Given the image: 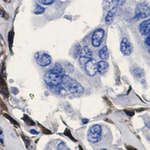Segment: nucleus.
<instances>
[{
	"mask_svg": "<svg viewBox=\"0 0 150 150\" xmlns=\"http://www.w3.org/2000/svg\"><path fill=\"white\" fill-rule=\"evenodd\" d=\"M63 77L50 70L45 74L44 80L45 83L50 86H57L62 83Z\"/></svg>",
	"mask_w": 150,
	"mask_h": 150,
	"instance_id": "1",
	"label": "nucleus"
},
{
	"mask_svg": "<svg viewBox=\"0 0 150 150\" xmlns=\"http://www.w3.org/2000/svg\"><path fill=\"white\" fill-rule=\"evenodd\" d=\"M102 134V128L99 125H94L91 127L88 132V139L91 143H96L100 141Z\"/></svg>",
	"mask_w": 150,
	"mask_h": 150,
	"instance_id": "2",
	"label": "nucleus"
},
{
	"mask_svg": "<svg viewBox=\"0 0 150 150\" xmlns=\"http://www.w3.org/2000/svg\"><path fill=\"white\" fill-rule=\"evenodd\" d=\"M35 58L38 64L42 67L49 66L52 62L51 57L46 53H36L35 55Z\"/></svg>",
	"mask_w": 150,
	"mask_h": 150,
	"instance_id": "3",
	"label": "nucleus"
},
{
	"mask_svg": "<svg viewBox=\"0 0 150 150\" xmlns=\"http://www.w3.org/2000/svg\"><path fill=\"white\" fill-rule=\"evenodd\" d=\"M135 13L136 15L139 18H146L150 16V8L144 2H141L138 4L137 6Z\"/></svg>",
	"mask_w": 150,
	"mask_h": 150,
	"instance_id": "4",
	"label": "nucleus"
},
{
	"mask_svg": "<svg viewBox=\"0 0 150 150\" xmlns=\"http://www.w3.org/2000/svg\"><path fill=\"white\" fill-rule=\"evenodd\" d=\"M85 68L86 73L90 76H94L98 72V63L94 59H91L85 64Z\"/></svg>",
	"mask_w": 150,
	"mask_h": 150,
	"instance_id": "5",
	"label": "nucleus"
},
{
	"mask_svg": "<svg viewBox=\"0 0 150 150\" xmlns=\"http://www.w3.org/2000/svg\"><path fill=\"white\" fill-rule=\"evenodd\" d=\"M105 36V31L102 29L96 30L93 35L91 41L92 45L94 47H98L101 44Z\"/></svg>",
	"mask_w": 150,
	"mask_h": 150,
	"instance_id": "6",
	"label": "nucleus"
},
{
	"mask_svg": "<svg viewBox=\"0 0 150 150\" xmlns=\"http://www.w3.org/2000/svg\"><path fill=\"white\" fill-rule=\"evenodd\" d=\"M68 88L72 93L81 94L84 91V88L83 86L75 80L71 79L68 83Z\"/></svg>",
	"mask_w": 150,
	"mask_h": 150,
	"instance_id": "7",
	"label": "nucleus"
},
{
	"mask_svg": "<svg viewBox=\"0 0 150 150\" xmlns=\"http://www.w3.org/2000/svg\"><path fill=\"white\" fill-rule=\"evenodd\" d=\"M93 52L90 48L88 46L83 47L80 52V62L82 64H85L89 60L92 59Z\"/></svg>",
	"mask_w": 150,
	"mask_h": 150,
	"instance_id": "8",
	"label": "nucleus"
},
{
	"mask_svg": "<svg viewBox=\"0 0 150 150\" xmlns=\"http://www.w3.org/2000/svg\"><path fill=\"white\" fill-rule=\"evenodd\" d=\"M132 46L128 39H122L120 45V50L121 53L125 56H129L132 53Z\"/></svg>",
	"mask_w": 150,
	"mask_h": 150,
	"instance_id": "9",
	"label": "nucleus"
},
{
	"mask_svg": "<svg viewBox=\"0 0 150 150\" xmlns=\"http://www.w3.org/2000/svg\"><path fill=\"white\" fill-rule=\"evenodd\" d=\"M120 0H103L102 6L107 11H113L118 6Z\"/></svg>",
	"mask_w": 150,
	"mask_h": 150,
	"instance_id": "10",
	"label": "nucleus"
},
{
	"mask_svg": "<svg viewBox=\"0 0 150 150\" xmlns=\"http://www.w3.org/2000/svg\"><path fill=\"white\" fill-rule=\"evenodd\" d=\"M139 30L143 35H148L150 31V19L144 21L140 24Z\"/></svg>",
	"mask_w": 150,
	"mask_h": 150,
	"instance_id": "11",
	"label": "nucleus"
},
{
	"mask_svg": "<svg viewBox=\"0 0 150 150\" xmlns=\"http://www.w3.org/2000/svg\"><path fill=\"white\" fill-rule=\"evenodd\" d=\"M108 69V64L105 60L100 61L98 63V72L100 75H103L107 72Z\"/></svg>",
	"mask_w": 150,
	"mask_h": 150,
	"instance_id": "12",
	"label": "nucleus"
},
{
	"mask_svg": "<svg viewBox=\"0 0 150 150\" xmlns=\"http://www.w3.org/2000/svg\"><path fill=\"white\" fill-rule=\"evenodd\" d=\"M0 93L2 95L5 96L6 97H8L9 94L7 85L1 76H0Z\"/></svg>",
	"mask_w": 150,
	"mask_h": 150,
	"instance_id": "13",
	"label": "nucleus"
},
{
	"mask_svg": "<svg viewBox=\"0 0 150 150\" xmlns=\"http://www.w3.org/2000/svg\"><path fill=\"white\" fill-rule=\"evenodd\" d=\"M99 57L103 60H107L109 58V52L107 47L104 46L99 52Z\"/></svg>",
	"mask_w": 150,
	"mask_h": 150,
	"instance_id": "14",
	"label": "nucleus"
},
{
	"mask_svg": "<svg viewBox=\"0 0 150 150\" xmlns=\"http://www.w3.org/2000/svg\"><path fill=\"white\" fill-rule=\"evenodd\" d=\"M50 70L56 74L60 75L62 76H64L65 75V71L59 64H56L55 66L53 67Z\"/></svg>",
	"mask_w": 150,
	"mask_h": 150,
	"instance_id": "15",
	"label": "nucleus"
},
{
	"mask_svg": "<svg viewBox=\"0 0 150 150\" xmlns=\"http://www.w3.org/2000/svg\"><path fill=\"white\" fill-rule=\"evenodd\" d=\"M113 19H114V12L113 10L109 11L108 14L105 17V23L107 24H111L113 21Z\"/></svg>",
	"mask_w": 150,
	"mask_h": 150,
	"instance_id": "16",
	"label": "nucleus"
},
{
	"mask_svg": "<svg viewBox=\"0 0 150 150\" xmlns=\"http://www.w3.org/2000/svg\"><path fill=\"white\" fill-rule=\"evenodd\" d=\"M133 73L135 76L138 77H142L144 75V71L140 68H135V69L133 70Z\"/></svg>",
	"mask_w": 150,
	"mask_h": 150,
	"instance_id": "17",
	"label": "nucleus"
},
{
	"mask_svg": "<svg viewBox=\"0 0 150 150\" xmlns=\"http://www.w3.org/2000/svg\"><path fill=\"white\" fill-rule=\"evenodd\" d=\"M45 11V8L42 7L41 6L39 5H36V7L35 8V10H34V13L35 14H42L43 13H44V11Z\"/></svg>",
	"mask_w": 150,
	"mask_h": 150,
	"instance_id": "18",
	"label": "nucleus"
},
{
	"mask_svg": "<svg viewBox=\"0 0 150 150\" xmlns=\"http://www.w3.org/2000/svg\"><path fill=\"white\" fill-rule=\"evenodd\" d=\"M23 119L26 122V124H29L30 125H34L35 124V122L32 120H31L30 118L28 116H27V115H24L23 118Z\"/></svg>",
	"mask_w": 150,
	"mask_h": 150,
	"instance_id": "19",
	"label": "nucleus"
},
{
	"mask_svg": "<svg viewBox=\"0 0 150 150\" xmlns=\"http://www.w3.org/2000/svg\"><path fill=\"white\" fill-rule=\"evenodd\" d=\"M39 3L44 5H49L52 4L54 0H38Z\"/></svg>",
	"mask_w": 150,
	"mask_h": 150,
	"instance_id": "20",
	"label": "nucleus"
},
{
	"mask_svg": "<svg viewBox=\"0 0 150 150\" xmlns=\"http://www.w3.org/2000/svg\"><path fill=\"white\" fill-rule=\"evenodd\" d=\"M58 150H70L67 145L64 143H60L58 146Z\"/></svg>",
	"mask_w": 150,
	"mask_h": 150,
	"instance_id": "21",
	"label": "nucleus"
},
{
	"mask_svg": "<svg viewBox=\"0 0 150 150\" xmlns=\"http://www.w3.org/2000/svg\"><path fill=\"white\" fill-rule=\"evenodd\" d=\"M0 107L3 110H5L6 111H8V107L6 105L5 103L3 101V100L0 98Z\"/></svg>",
	"mask_w": 150,
	"mask_h": 150,
	"instance_id": "22",
	"label": "nucleus"
},
{
	"mask_svg": "<svg viewBox=\"0 0 150 150\" xmlns=\"http://www.w3.org/2000/svg\"><path fill=\"white\" fill-rule=\"evenodd\" d=\"M145 43H146V44L148 46H149V53L150 54V38H149V37H147V38H146V41H145Z\"/></svg>",
	"mask_w": 150,
	"mask_h": 150,
	"instance_id": "23",
	"label": "nucleus"
},
{
	"mask_svg": "<svg viewBox=\"0 0 150 150\" xmlns=\"http://www.w3.org/2000/svg\"><path fill=\"white\" fill-rule=\"evenodd\" d=\"M30 133L31 134H38V132L35 130H31L30 131Z\"/></svg>",
	"mask_w": 150,
	"mask_h": 150,
	"instance_id": "24",
	"label": "nucleus"
},
{
	"mask_svg": "<svg viewBox=\"0 0 150 150\" xmlns=\"http://www.w3.org/2000/svg\"><path fill=\"white\" fill-rule=\"evenodd\" d=\"M82 122H83V124H86L89 122V120L88 119H83L82 120Z\"/></svg>",
	"mask_w": 150,
	"mask_h": 150,
	"instance_id": "25",
	"label": "nucleus"
},
{
	"mask_svg": "<svg viewBox=\"0 0 150 150\" xmlns=\"http://www.w3.org/2000/svg\"><path fill=\"white\" fill-rule=\"evenodd\" d=\"M148 35H149V36H148V37H149V38H150V32H149V34H148Z\"/></svg>",
	"mask_w": 150,
	"mask_h": 150,
	"instance_id": "26",
	"label": "nucleus"
},
{
	"mask_svg": "<svg viewBox=\"0 0 150 150\" xmlns=\"http://www.w3.org/2000/svg\"><path fill=\"white\" fill-rule=\"evenodd\" d=\"M105 150V149H101V150Z\"/></svg>",
	"mask_w": 150,
	"mask_h": 150,
	"instance_id": "27",
	"label": "nucleus"
}]
</instances>
